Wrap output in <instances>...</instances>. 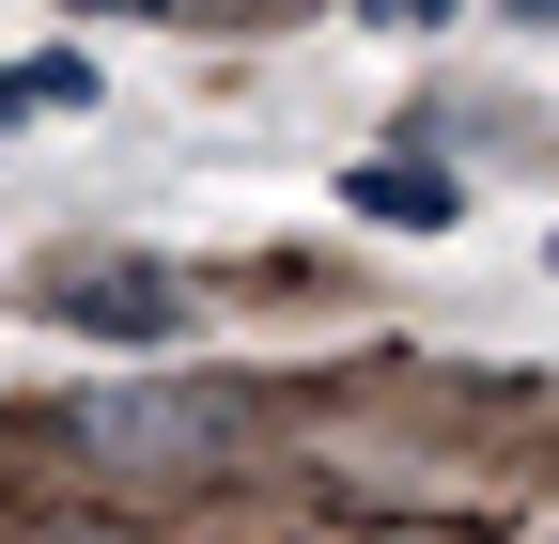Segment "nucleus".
Listing matches in <instances>:
<instances>
[{
  "mask_svg": "<svg viewBox=\"0 0 559 544\" xmlns=\"http://www.w3.org/2000/svg\"><path fill=\"white\" fill-rule=\"evenodd\" d=\"M249 436V389H202V374H171V389H79L62 404V451H94V466H218Z\"/></svg>",
  "mask_w": 559,
  "mask_h": 544,
  "instance_id": "f257e3e1",
  "label": "nucleus"
},
{
  "mask_svg": "<svg viewBox=\"0 0 559 544\" xmlns=\"http://www.w3.org/2000/svg\"><path fill=\"white\" fill-rule=\"evenodd\" d=\"M47 327H79V343H187V296H171V264H62Z\"/></svg>",
  "mask_w": 559,
  "mask_h": 544,
  "instance_id": "f03ea898",
  "label": "nucleus"
},
{
  "mask_svg": "<svg viewBox=\"0 0 559 544\" xmlns=\"http://www.w3.org/2000/svg\"><path fill=\"white\" fill-rule=\"evenodd\" d=\"M342 202H358L373 234H436V218H451V172H404V156H373V172H342Z\"/></svg>",
  "mask_w": 559,
  "mask_h": 544,
  "instance_id": "7ed1b4c3",
  "label": "nucleus"
},
{
  "mask_svg": "<svg viewBox=\"0 0 559 544\" xmlns=\"http://www.w3.org/2000/svg\"><path fill=\"white\" fill-rule=\"evenodd\" d=\"M32 109H94V62H79V47H32V62H0V125H32Z\"/></svg>",
  "mask_w": 559,
  "mask_h": 544,
  "instance_id": "20e7f679",
  "label": "nucleus"
},
{
  "mask_svg": "<svg viewBox=\"0 0 559 544\" xmlns=\"http://www.w3.org/2000/svg\"><path fill=\"white\" fill-rule=\"evenodd\" d=\"M358 16H389V32H436V16H451V0H358Z\"/></svg>",
  "mask_w": 559,
  "mask_h": 544,
  "instance_id": "39448f33",
  "label": "nucleus"
},
{
  "mask_svg": "<svg viewBox=\"0 0 559 544\" xmlns=\"http://www.w3.org/2000/svg\"><path fill=\"white\" fill-rule=\"evenodd\" d=\"M498 16H528V32H559V0H498Z\"/></svg>",
  "mask_w": 559,
  "mask_h": 544,
  "instance_id": "423d86ee",
  "label": "nucleus"
},
{
  "mask_svg": "<svg viewBox=\"0 0 559 544\" xmlns=\"http://www.w3.org/2000/svg\"><path fill=\"white\" fill-rule=\"evenodd\" d=\"M94 16H171V0H94Z\"/></svg>",
  "mask_w": 559,
  "mask_h": 544,
  "instance_id": "0eeeda50",
  "label": "nucleus"
}]
</instances>
